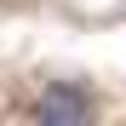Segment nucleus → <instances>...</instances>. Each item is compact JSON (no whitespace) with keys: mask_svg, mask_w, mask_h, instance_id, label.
<instances>
[{"mask_svg":"<svg viewBox=\"0 0 126 126\" xmlns=\"http://www.w3.org/2000/svg\"><path fill=\"white\" fill-rule=\"evenodd\" d=\"M29 115H34L40 126H80V120L97 115V97H92L86 86H75V80H52V86L29 103Z\"/></svg>","mask_w":126,"mask_h":126,"instance_id":"nucleus-1","label":"nucleus"}]
</instances>
